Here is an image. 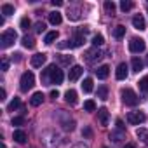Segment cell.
Returning <instances> with one entry per match:
<instances>
[{"mask_svg":"<svg viewBox=\"0 0 148 148\" xmlns=\"http://www.w3.org/2000/svg\"><path fill=\"white\" fill-rule=\"evenodd\" d=\"M82 136H86V138H92V129H91V127H84Z\"/></svg>","mask_w":148,"mask_h":148,"instance_id":"40","label":"cell"},{"mask_svg":"<svg viewBox=\"0 0 148 148\" xmlns=\"http://www.w3.org/2000/svg\"><path fill=\"white\" fill-rule=\"evenodd\" d=\"M124 136H125L124 131H117V132H112L110 134V139H113V143H119L120 139H124Z\"/></svg>","mask_w":148,"mask_h":148,"instance_id":"28","label":"cell"},{"mask_svg":"<svg viewBox=\"0 0 148 148\" xmlns=\"http://www.w3.org/2000/svg\"><path fill=\"white\" fill-rule=\"evenodd\" d=\"M132 26H134L136 30H145V28H146V23H145V18H143L141 14H136V16L132 18Z\"/></svg>","mask_w":148,"mask_h":148,"instance_id":"13","label":"cell"},{"mask_svg":"<svg viewBox=\"0 0 148 148\" xmlns=\"http://www.w3.org/2000/svg\"><path fill=\"white\" fill-rule=\"evenodd\" d=\"M124 35H125V26L119 25V26L113 28V37H115V38H122Z\"/></svg>","mask_w":148,"mask_h":148,"instance_id":"24","label":"cell"},{"mask_svg":"<svg viewBox=\"0 0 148 148\" xmlns=\"http://www.w3.org/2000/svg\"><path fill=\"white\" fill-rule=\"evenodd\" d=\"M98 119H99L101 125H108V119H110L108 110H106V108H99V110H98Z\"/></svg>","mask_w":148,"mask_h":148,"instance_id":"16","label":"cell"},{"mask_svg":"<svg viewBox=\"0 0 148 148\" xmlns=\"http://www.w3.org/2000/svg\"><path fill=\"white\" fill-rule=\"evenodd\" d=\"M59 139H61V138H59L56 132H47L44 143H45L47 148H58V146H59Z\"/></svg>","mask_w":148,"mask_h":148,"instance_id":"7","label":"cell"},{"mask_svg":"<svg viewBox=\"0 0 148 148\" xmlns=\"http://www.w3.org/2000/svg\"><path fill=\"white\" fill-rule=\"evenodd\" d=\"M56 38H58V32H49V33L45 35V38H44V42H45L47 45H51V44H52V42H54Z\"/></svg>","mask_w":148,"mask_h":148,"instance_id":"27","label":"cell"},{"mask_svg":"<svg viewBox=\"0 0 148 148\" xmlns=\"http://www.w3.org/2000/svg\"><path fill=\"white\" fill-rule=\"evenodd\" d=\"M120 94H122V101H124L127 106H136V105L139 103L138 94H136L132 89H129V87H127V89H122V92H120Z\"/></svg>","mask_w":148,"mask_h":148,"instance_id":"4","label":"cell"},{"mask_svg":"<svg viewBox=\"0 0 148 148\" xmlns=\"http://www.w3.org/2000/svg\"><path fill=\"white\" fill-rule=\"evenodd\" d=\"M19 26H21V30L28 32V28L32 26V23H30V19H28V18H23V19L19 21Z\"/></svg>","mask_w":148,"mask_h":148,"instance_id":"37","label":"cell"},{"mask_svg":"<svg viewBox=\"0 0 148 148\" xmlns=\"http://www.w3.org/2000/svg\"><path fill=\"white\" fill-rule=\"evenodd\" d=\"M16 38H18V33L14 30H5L2 35H0V47H2V49L11 47L16 42Z\"/></svg>","mask_w":148,"mask_h":148,"instance_id":"3","label":"cell"},{"mask_svg":"<svg viewBox=\"0 0 148 148\" xmlns=\"http://www.w3.org/2000/svg\"><path fill=\"white\" fill-rule=\"evenodd\" d=\"M21 44H23V47H26V49H33V47H35V40H33V37H30V35H25V37L21 38Z\"/></svg>","mask_w":148,"mask_h":148,"instance_id":"19","label":"cell"},{"mask_svg":"<svg viewBox=\"0 0 148 148\" xmlns=\"http://www.w3.org/2000/svg\"><path fill=\"white\" fill-rule=\"evenodd\" d=\"M61 125H63V129L64 131H73V129H75V120H71L68 115H64V119H61Z\"/></svg>","mask_w":148,"mask_h":148,"instance_id":"15","label":"cell"},{"mask_svg":"<svg viewBox=\"0 0 148 148\" xmlns=\"http://www.w3.org/2000/svg\"><path fill=\"white\" fill-rule=\"evenodd\" d=\"M127 75H129V68H127V64H125V63H120V64L117 66V71H115L117 80H125Z\"/></svg>","mask_w":148,"mask_h":148,"instance_id":"10","label":"cell"},{"mask_svg":"<svg viewBox=\"0 0 148 148\" xmlns=\"http://www.w3.org/2000/svg\"><path fill=\"white\" fill-rule=\"evenodd\" d=\"M146 64H148V56H146Z\"/></svg>","mask_w":148,"mask_h":148,"instance_id":"49","label":"cell"},{"mask_svg":"<svg viewBox=\"0 0 148 148\" xmlns=\"http://www.w3.org/2000/svg\"><path fill=\"white\" fill-rule=\"evenodd\" d=\"M73 148H89V146H87V145H84V143H79V145L73 146Z\"/></svg>","mask_w":148,"mask_h":148,"instance_id":"46","label":"cell"},{"mask_svg":"<svg viewBox=\"0 0 148 148\" xmlns=\"http://www.w3.org/2000/svg\"><path fill=\"white\" fill-rule=\"evenodd\" d=\"M7 70H9V59L2 58V71H7Z\"/></svg>","mask_w":148,"mask_h":148,"instance_id":"41","label":"cell"},{"mask_svg":"<svg viewBox=\"0 0 148 148\" xmlns=\"http://www.w3.org/2000/svg\"><path fill=\"white\" fill-rule=\"evenodd\" d=\"M12 125H25V117H14Z\"/></svg>","mask_w":148,"mask_h":148,"instance_id":"38","label":"cell"},{"mask_svg":"<svg viewBox=\"0 0 148 148\" xmlns=\"http://www.w3.org/2000/svg\"><path fill=\"white\" fill-rule=\"evenodd\" d=\"M58 61H59L61 64H64V66H66V64H70V63H71V56H64V54H59V56H58Z\"/></svg>","mask_w":148,"mask_h":148,"instance_id":"36","label":"cell"},{"mask_svg":"<svg viewBox=\"0 0 148 148\" xmlns=\"http://www.w3.org/2000/svg\"><path fill=\"white\" fill-rule=\"evenodd\" d=\"M136 136H138L143 143H148V131H146V129H143V127L138 129V131H136Z\"/></svg>","mask_w":148,"mask_h":148,"instance_id":"25","label":"cell"},{"mask_svg":"<svg viewBox=\"0 0 148 148\" xmlns=\"http://www.w3.org/2000/svg\"><path fill=\"white\" fill-rule=\"evenodd\" d=\"M2 14H4V16H12V14H14V5L4 4V5H2Z\"/></svg>","mask_w":148,"mask_h":148,"instance_id":"26","label":"cell"},{"mask_svg":"<svg viewBox=\"0 0 148 148\" xmlns=\"http://www.w3.org/2000/svg\"><path fill=\"white\" fill-rule=\"evenodd\" d=\"M51 98H52V99L59 98V92H58V91H51Z\"/></svg>","mask_w":148,"mask_h":148,"instance_id":"45","label":"cell"},{"mask_svg":"<svg viewBox=\"0 0 148 148\" xmlns=\"http://www.w3.org/2000/svg\"><path fill=\"white\" fill-rule=\"evenodd\" d=\"M61 21H63V18H61V14H59L58 11H54V12H49V23H51V25L58 26V25H61Z\"/></svg>","mask_w":148,"mask_h":148,"instance_id":"17","label":"cell"},{"mask_svg":"<svg viewBox=\"0 0 148 148\" xmlns=\"http://www.w3.org/2000/svg\"><path fill=\"white\" fill-rule=\"evenodd\" d=\"M131 66H132V71H136V73H138V71H141V70H143V61H141L138 56H134V58H132V61H131Z\"/></svg>","mask_w":148,"mask_h":148,"instance_id":"20","label":"cell"},{"mask_svg":"<svg viewBox=\"0 0 148 148\" xmlns=\"http://www.w3.org/2000/svg\"><path fill=\"white\" fill-rule=\"evenodd\" d=\"M44 30H45V25H44L42 21H38V23L35 25V33H42Z\"/></svg>","mask_w":148,"mask_h":148,"instance_id":"39","label":"cell"},{"mask_svg":"<svg viewBox=\"0 0 148 148\" xmlns=\"http://www.w3.org/2000/svg\"><path fill=\"white\" fill-rule=\"evenodd\" d=\"M115 124H117V131H124V132H125V127H124V122H122L120 119H117V122H115Z\"/></svg>","mask_w":148,"mask_h":148,"instance_id":"42","label":"cell"},{"mask_svg":"<svg viewBox=\"0 0 148 148\" xmlns=\"http://www.w3.org/2000/svg\"><path fill=\"white\" fill-rule=\"evenodd\" d=\"M82 91L86 92V94H89L91 91H92V79H84V82H82Z\"/></svg>","mask_w":148,"mask_h":148,"instance_id":"22","label":"cell"},{"mask_svg":"<svg viewBox=\"0 0 148 148\" xmlns=\"http://www.w3.org/2000/svg\"><path fill=\"white\" fill-rule=\"evenodd\" d=\"M138 84H139V89H141L143 92H148V75H145Z\"/></svg>","mask_w":148,"mask_h":148,"instance_id":"31","label":"cell"},{"mask_svg":"<svg viewBox=\"0 0 148 148\" xmlns=\"http://www.w3.org/2000/svg\"><path fill=\"white\" fill-rule=\"evenodd\" d=\"M82 71H84V68H82L80 64H73V66L70 68V73H68V79H70L71 82H75V80H79V79H80V75H82Z\"/></svg>","mask_w":148,"mask_h":148,"instance_id":"9","label":"cell"},{"mask_svg":"<svg viewBox=\"0 0 148 148\" xmlns=\"http://www.w3.org/2000/svg\"><path fill=\"white\" fill-rule=\"evenodd\" d=\"M0 96H2L0 99H5V89H2V92H0Z\"/></svg>","mask_w":148,"mask_h":148,"instance_id":"48","label":"cell"},{"mask_svg":"<svg viewBox=\"0 0 148 148\" xmlns=\"http://www.w3.org/2000/svg\"><path fill=\"white\" fill-rule=\"evenodd\" d=\"M30 103H32V106H40V105L44 103V94H42V92H35V94L30 98Z\"/></svg>","mask_w":148,"mask_h":148,"instance_id":"18","label":"cell"},{"mask_svg":"<svg viewBox=\"0 0 148 148\" xmlns=\"http://www.w3.org/2000/svg\"><path fill=\"white\" fill-rule=\"evenodd\" d=\"M42 82H45L47 86H52V84H61L63 82V79H64V75H63V71L56 66V64H49L45 70H44V73H42Z\"/></svg>","mask_w":148,"mask_h":148,"instance_id":"1","label":"cell"},{"mask_svg":"<svg viewBox=\"0 0 148 148\" xmlns=\"http://www.w3.org/2000/svg\"><path fill=\"white\" fill-rule=\"evenodd\" d=\"M145 47H146V44H145V40H143V38L134 37V38H131V42H129V51H131V52H134V54L143 52V51H145Z\"/></svg>","mask_w":148,"mask_h":148,"instance_id":"6","label":"cell"},{"mask_svg":"<svg viewBox=\"0 0 148 148\" xmlns=\"http://www.w3.org/2000/svg\"><path fill=\"white\" fill-rule=\"evenodd\" d=\"M12 138H14V141H18V143H25V141H26V132L21 131V129H18V131H14Z\"/></svg>","mask_w":148,"mask_h":148,"instance_id":"21","label":"cell"},{"mask_svg":"<svg viewBox=\"0 0 148 148\" xmlns=\"http://www.w3.org/2000/svg\"><path fill=\"white\" fill-rule=\"evenodd\" d=\"M103 51H99L98 47H92V49H89L87 52H86V59L89 61V63H94V61H99L101 58H103Z\"/></svg>","mask_w":148,"mask_h":148,"instance_id":"8","label":"cell"},{"mask_svg":"<svg viewBox=\"0 0 148 148\" xmlns=\"http://www.w3.org/2000/svg\"><path fill=\"white\" fill-rule=\"evenodd\" d=\"M19 105H21V99H19V98H14V99L7 105V110H9V112H12V110H16Z\"/></svg>","mask_w":148,"mask_h":148,"instance_id":"32","label":"cell"},{"mask_svg":"<svg viewBox=\"0 0 148 148\" xmlns=\"http://www.w3.org/2000/svg\"><path fill=\"white\" fill-rule=\"evenodd\" d=\"M79 12H80V9H79V7H77V9H70V12H68V18L75 21V19H79V18H80V14H79Z\"/></svg>","mask_w":148,"mask_h":148,"instance_id":"34","label":"cell"},{"mask_svg":"<svg viewBox=\"0 0 148 148\" xmlns=\"http://www.w3.org/2000/svg\"><path fill=\"white\" fill-rule=\"evenodd\" d=\"M105 148H106V146H105Z\"/></svg>","mask_w":148,"mask_h":148,"instance_id":"50","label":"cell"},{"mask_svg":"<svg viewBox=\"0 0 148 148\" xmlns=\"http://www.w3.org/2000/svg\"><path fill=\"white\" fill-rule=\"evenodd\" d=\"M105 11H106V14H115V4L113 2H110V0H106L105 2Z\"/></svg>","mask_w":148,"mask_h":148,"instance_id":"30","label":"cell"},{"mask_svg":"<svg viewBox=\"0 0 148 148\" xmlns=\"http://www.w3.org/2000/svg\"><path fill=\"white\" fill-rule=\"evenodd\" d=\"M33 86H35V75L32 71H25L21 75V80H19V89L23 92H28Z\"/></svg>","mask_w":148,"mask_h":148,"instance_id":"2","label":"cell"},{"mask_svg":"<svg viewBox=\"0 0 148 148\" xmlns=\"http://www.w3.org/2000/svg\"><path fill=\"white\" fill-rule=\"evenodd\" d=\"M98 98H99L101 101L108 99V87H106V86H99V87H98Z\"/></svg>","mask_w":148,"mask_h":148,"instance_id":"23","label":"cell"},{"mask_svg":"<svg viewBox=\"0 0 148 148\" xmlns=\"http://www.w3.org/2000/svg\"><path fill=\"white\" fill-rule=\"evenodd\" d=\"M12 61H21V54H19V52H16V54L12 56Z\"/></svg>","mask_w":148,"mask_h":148,"instance_id":"44","label":"cell"},{"mask_svg":"<svg viewBox=\"0 0 148 148\" xmlns=\"http://www.w3.org/2000/svg\"><path fill=\"white\" fill-rule=\"evenodd\" d=\"M134 7V4L131 2V0H122V2H120V9L124 11V12H127V11H131Z\"/></svg>","mask_w":148,"mask_h":148,"instance_id":"29","label":"cell"},{"mask_svg":"<svg viewBox=\"0 0 148 148\" xmlns=\"http://www.w3.org/2000/svg\"><path fill=\"white\" fill-rule=\"evenodd\" d=\"M146 120V115L143 113V112H129L127 113V122L131 124V125H139V124H143Z\"/></svg>","mask_w":148,"mask_h":148,"instance_id":"5","label":"cell"},{"mask_svg":"<svg viewBox=\"0 0 148 148\" xmlns=\"http://www.w3.org/2000/svg\"><path fill=\"white\" fill-rule=\"evenodd\" d=\"M96 75H98L99 80H105V79L110 75V66H108V64H101V66L96 70Z\"/></svg>","mask_w":148,"mask_h":148,"instance_id":"14","label":"cell"},{"mask_svg":"<svg viewBox=\"0 0 148 148\" xmlns=\"http://www.w3.org/2000/svg\"><path fill=\"white\" fill-rule=\"evenodd\" d=\"M77 98H79V96H77V92L73 91V89H68V91L64 92V101H66L68 105H71V106L77 105V101H79Z\"/></svg>","mask_w":148,"mask_h":148,"instance_id":"12","label":"cell"},{"mask_svg":"<svg viewBox=\"0 0 148 148\" xmlns=\"http://www.w3.org/2000/svg\"><path fill=\"white\" fill-rule=\"evenodd\" d=\"M52 5H54V7H61L63 2H61V0H52Z\"/></svg>","mask_w":148,"mask_h":148,"instance_id":"43","label":"cell"},{"mask_svg":"<svg viewBox=\"0 0 148 148\" xmlns=\"http://www.w3.org/2000/svg\"><path fill=\"white\" fill-rule=\"evenodd\" d=\"M84 110H86V112H94V110H96V103H94L92 99H87V101L84 103Z\"/></svg>","mask_w":148,"mask_h":148,"instance_id":"33","label":"cell"},{"mask_svg":"<svg viewBox=\"0 0 148 148\" xmlns=\"http://www.w3.org/2000/svg\"><path fill=\"white\" fill-rule=\"evenodd\" d=\"M103 42H105L103 35H94V37H92V45H94V47H99V45H103Z\"/></svg>","mask_w":148,"mask_h":148,"instance_id":"35","label":"cell"},{"mask_svg":"<svg viewBox=\"0 0 148 148\" xmlns=\"http://www.w3.org/2000/svg\"><path fill=\"white\" fill-rule=\"evenodd\" d=\"M47 61V54H44V52H38V54H35L33 58H32V66H35V68H40L44 63Z\"/></svg>","mask_w":148,"mask_h":148,"instance_id":"11","label":"cell"},{"mask_svg":"<svg viewBox=\"0 0 148 148\" xmlns=\"http://www.w3.org/2000/svg\"><path fill=\"white\" fill-rule=\"evenodd\" d=\"M122 148H136V145H134V143H127V145L122 146Z\"/></svg>","mask_w":148,"mask_h":148,"instance_id":"47","label":"cell"}]
</instances>
